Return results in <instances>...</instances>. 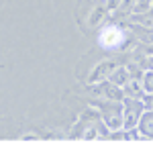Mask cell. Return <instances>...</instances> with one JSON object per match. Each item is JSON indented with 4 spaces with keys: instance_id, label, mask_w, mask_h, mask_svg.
Returning a JSON list of instances; mask_svg holds the SVG:
<instances>
[{
    "instance_id": "7c38bea8",
    "label": "cell",
    "mask_w": 153,
    "mask_h": 153,
    "mask_svg": "<svg viewBox=\"0 0 153 153\" xmlns=\"http://www.w3.org/2000/svg\"><path fill=\"white\" fill-rule=\"evenodd\" d=\"M118 2H120V0H104V6L108 8V10H117Z\"/></svg>"
},
{
    "instance_id": "8fae6325",
    "label": "cell",
    "mask_w": 153,
    "mask_h": 153,
    "mask_svg": "<svg viewBox=\"0 0 153 153\" xmlns=\"http://www.w3.org/2000/svg\"><path fill=\"white\" fill-rule=\"evenodd\" d=\"M149 8H151V0H135L131 14H145Z\"/></svg>"
},
{
    "instance_id": "ba28073f",
    "label": "cell",
    "mask_w": 153,
    "mask_h": 153,
    "mask_svg": "<svg viewBox=\"0 0 153 153\" xmlns=\"http://www.w3.org/2000/svg\"><path fill=\"white\" fill-rule=\"evenodd\" d=\"M120 90H123V96H127V98H141V96L145 94L143 88H141V82H139V80H133V78H131Z\"/></svg>"
},
{
    "instance_id": "7a4b0ae2",
    "label": "cell",
    "mask_w": 153,
    "mask_h": 153,
    "mask_svg": "<svg viewBox=\"0 0 153 153\" xmlns=\"http://www.w3.org/2000/svg\"><path fill=\"white\" fill-rule=\"evenodd\" d=\"M96 106L100 108V114H102V120H104L106 129L120 131V127H123V104L104 98L102 102H96Z\"/></svg>"
},
{
    "instance_id": "8992f818",
    "label": "cell",
    "mask_w": 153,
    "mask_h": 153,
    "mask_svg": "<svg viewBox=\"0 0 153 153\" xmlns=\"http://www.w3.org/2000/svg\"><path fill=\"white\" fill-rule=\"evenodd\" d=\"M135 129L139 131V135L145 137V139H151V133H153V117H151V110L145 108L141 112V117L137 120V127Z\"/></svg>"
},
{
    "instance_id": "277c9868",
    "label": "cell",
    "mask_w": 153,
    "mask_h": 153,
    "mask_svg": "<svg viewBox=\"0 0 153 153\" xmlns=\"http://www.w3.org/2000/svg\"><path fill=\"white\" fill-rule=\"evenodd\" d=\"M96 96H104L106 100H114V102H120L125 96H123V90L114 86L112 82L108 80H102V82H96Z\"/></svg>"
},
{
    "instance_id": "52a82bcc",
    "label": "cell",
    "mask_w": 153,
    "mask_h": 153,
    "mask_svg": "<svg viewBox=\"0 0 153 153\" xmlns=\"http://www.w3.org/2000/svg\"><path fill=\"white\" fill-rule=\"evenodd\" d=\"M106 80H108V82H112L114 86H118V88H123V86L131 80V74H129V70H127L125 65H117L114 70L110 71V76H108Z\"/></svg>"
},
{
    "instance_id": "9c48e42d",
    "label": "cell",
    "mask_w": 153,
    "mask_h": 153,
    "mask_svg": "<svg viewBox=\"0 0 153 153\" xmlns=\"http://www.w3.org/2000/svg\"><path fill=\"white\" fill-rule=\"evenodd\" d=\"M106 16H108V8L104 4H98V6L92 8V14H90L88 23H90V27H100V25H104Z\"/></svg>"
},
{
    "instance_id": "30bf717a",
    "label": "cell",
    "mask_w": 153,
    "mask_h": 153,
    "mask_svg": "<svg viewBox=\"0 0 153 153\" xmlns=\"http://www.w3.org/2000/svg\"><path fill=\"white\" fill-rule=\"evenodd\" d=\"M141 88H143V92L145 94H151L153 92V71L151 70H147V71H143V76H141Z\"/></svg>"
},
{
    "instance_id": "3957f363",
    "label": "cell",
    "mask_w": 153,
    "mask_h": 153,
    "mask_svg": "<svg viewBox=\"0 0 153 153\" xmlns=\"http://www.w3.org/2000/svg\"><path fill=\"white\" fill-rule=\"evenodd\" d=\"M120 104H123V131H129V129H135L137 127V120L141 117V112L145 110L141 104V100L139 98H123L120 100Z\"/></svg>"
},
{
    "instance_id": "6da1fadb",
    "label": "cell",
    "mask_w": 153,
    "mask_h": 153,
    "mask_svg": "<svg viewBox=\"0 0 153 153\" xmlns=\"http://www.w3.org/2000/svg\"><path fill=\"white\" fill-rule=\"evenodd\" d=\"M131 35L114 23H104L100 33H98V45L104 49V51H120V49L129 47Z\"/></svg>"
},
{
    "instance_id": "5b68a950",
    "label": "cell",
    "mask_w": 153,
    "mask_h": 153,
    "mask_svg": "<svg viewBox=\"0 0 153 153\" xmlns=\"http://www.w3.org/2000/svg\"><path fill=\"white\" fill-rule=\"evenodd\" d=\"M117 65H118V63H117V61H112V59H110V61H108V59H106V61H102L98 68H94V70H92V74H90V84H96V82L106 80V78L110 76V71L114 70Z\"/></svg>"
}]
</instances>
